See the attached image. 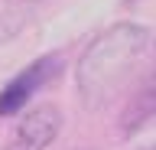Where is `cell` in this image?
<instances>
[{"mask_svg":"<svg viewBox=\"0 0 156 150\" xmlns=\"http://www.w3.org/2000/svg\"><path fill=\"white\" fill-rule=\"evenodd\" d=\"M58 72H62V56L52 52V56H42L39 62L26 65L20 75H13V82L0 91V118L16 114V111L23 108V104H26V101L33 98L42 85H49V82L55 79Z\"/></svg>","mask_w":156,"mask_h":150,"instance_id":"obj_2","label":"cell"},{"mask_svg":"<svg viewBox=\"0 0 156 150\" xmlns=\"http://www.w3.org/2000/svg\"><path fill=\"white\" fill-rule=\"evenodd\" d=\"M150 52V30L140 23H117L91 39L75 69L78 91L88 104H104L124 88Z\"/></svg>","mask_w":156,"mask_h":150,"instance_id":"obj_1","label":"cell"},{"mask_svg":"<svg viewBox=\"0 0 156 150\" xmlns=\"http://www.w3.org/2000/svg\"><path fill=\"white\" fill-rule=\"evenodd\" d=\"M58 127H62L58 108L55 104H39L29 114H23V121L16 124L10 150H46L58 137Z\"/></svg>","mask_w":156,"mask_h":150,"instance_id":"obj_3","label":"cell"}]
</instances>
